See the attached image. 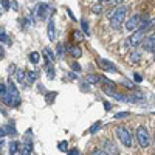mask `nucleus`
Listing matches in <instances>:
<instances>
[{
    "label": "nucleus",
    "instance_id": "11",
    "mask_svg": "<svg viewBox=\"0 0 155 155\" xmlns=\"http://www.w3.org/2000/svg\"><path fill=\"white\" fill-rule=\"evenodd\" d=\"M104 150H106V153H113V155L115 153H120L118 152V147H116L112 141H109V140L104 141Z\"/></svg>",
    "mask_w": 155,
    "mask_h": 155
},
{
    "label": "nucleus",
    "instance_id": "31",
    "mask_svg": "<svg viewBox=\"0 0 155 155\" xmlns=\"http://www.w3.org/2000/svg\"><path fill=\"white\" fill-rule=\"evenodd\" d=\"M92 153H93V155H106V150H104V149H95Z\"/></svg>",
    "mask_w": 155,
    "mask_h": 155
},
{
    "label": "nucleus",
    "instance_id": "6",
    "mask_svg": "<svg viewBox=\"0 0 155 155\" xmlns=\"http://www.w3.org/2000/svg\"><path fill=\"white\" fill-rule=\"evenodd\" d=\"M141 47H143L144 51H147V53H152V50L155 47V34H150V36H146L143 39V42L140 44Z\"/></svg>",
    "mask_w": 155,
    "mask_h": 155
},
{
    "label": "nucleus",
    "instance_id": "13",
    "mask_svg": "<svg viewBox=\"0 0 155 155\" xmlns=\"http://www.w3.org/2000/svg\"><path fill=\"white\" fill-rule=\"evenodd\" d=\"M8 150H9V153H11V155L19 153V150H20V144L17 143V141H11V143L8 144Z\"/></svg>",
    "mask_w": 155,
    "mask_h": 155
},
{
    "label": "nucleus",
    "instance_id": "41",
    "mask_svg": "<svg viewBox=\"0 0 155 155\" xmlns=\"http://www.w3.org/2000/svg\"><path fill=\"white\" fill-rule=\"evenodd\" d=\"M68 78H70V79H76V74L74 73H68Z\"/></svg>",
    "mask_w": 155,
    "mask_h": 155
},
{
    "label": "nucleus",
    "instance_id": "22",
    "mask_svg": "<svg viewBox=\"0 0 155 155\" xmlns=\"http://www.w3.org/2000/svg\"><path fill=\"white\" fill-rule=\"evenodd\" d=\"M101 126H102V123H101V121H96L92 127L88 129V132H90V134H95V132H98L99 129H101Z\"/></svg>",
    "mask_w": 155,
    "mask_h": 155
},
{
    "label": "nucleus",
    "instance_id": "43",
    "mask_svg": "<svg viewBox=\"0 0 155 155\" xmlns=\"http://www.w3.org/2000/svg\"><path fill=\"white\" fill-rule=\"evenodd\" d=\"M152 53H153V59H155V47H153V50H152Z\"/></svg>",
    "mask_w": 155,
    "mask_h": 155
},
{
    "label": "nucleus",
    "instance_id": "30",
    "mask_svg": "<svg viewBox=\"0 0 155 155\" xmlns=\"http://www.w3.org/2000/svg\"><path fill=\"white\" fill-rule=\"evenodd\" d=\"M110 6H118V5H121L123 3V0H109L107 2Z\"/></svg>",
    "mask_w": 155,
    "mask_h": 155
},
{
    "label": "nucleus",
    "instance_id": "14",
    "mask_svg": "<svg viewBox=\"0 0 155 155\" xmlns=\"http://www.w3.org/2000/svg\"><path fill=\"white\" fill-rule=\"evenodd\" d=\"M3 130H5V135H16L17 134V130H16V127H14V124H8V126H3Z\"/></svg>",
    "mask_w": 155,
    "mask_h": 155
},
{
    "label": "nucleus",
    "instance_id": "27",
    "mask_svg": "<svg viewBox=\"0 0 155 155\" xmlns=\"http://www.w3.org/2000/svg\"><path fill=\"white\" fill-rule=\"evenodd\" d=\"M101 81L104 82L106 85H110V87H113V88H115V82H113V81H110V79H107V78H104V76H101Z\"/></svg>",
    "mask_w": 155,
    "mask_h": 155
},
{
    "label": "nucleus",
    "instance_id": "44",
    "mask_svg": "<svg viewBox=\"0 0 155 155\" xmlns=\"http://www.w3.org/2000/svg\"><path fill=\"white\" fill-rule=\"evenodd\" d=\"M0 16H2V9H0Z\"/></svg>",
    "mask_w": 155,
    "mask_h": 155
},
{
    "label": "nucleus",
    "instance_id": "4",
    "mask_svg": "<svg viewBox=\"0 0 155 155\" xmlns=\"http://www.w3.org/2000/svg\"><path fill=\"white\" fill-rule=\"evenodd\" d=\"M116 137L126 147H132V135L126 127H118L116 129Z\"/></svg>",
    "mask_w": 155,
    "mask_h": 155
},
{
    "label": "nucleus",
    "instance_id": "18",
    "mask_svg": "<svg viewBox=\"0 0 155 155\" xmlns=\"http://www.w3.org/2000/svg\"><path fill=\"white\" fill-rule=\"evenodd\" d=\"M28 59H30V62L31 64H36L39 62V59H41V56H39V53H36V51H33V53H30V56H28Z\"/></svg>",
    "mask_w": 155,
    "mask_h": 155
},
{
    "label": "nucleus",
    "instance_id": "33",
    "mask_svg": "<svg viewBox=\"0 0 155 155\" xmlns=\"http://www.w3.org/2000/svg\"><path fill=\"white\" fill-rule=\"evenodd\" d=\"M134 79H135V82H141L143 81V76L138 74V73H134Z\"/></svg>",
    "mask_w": 155,
    "mask_h": 155
},
{
    "label": "nucleus",
    "instance_id": "25",
    "mask_svg": "<svg viewBox=\"0 0 155 155\" xmlns=\"http://www.w3.org/2000/svg\"><path fill=\"white\" fill-rule=\"evenodd\" d=\"M141 59V53L140 51H134L132 53V56H130V61H134V62H138Z\"/></svg>",
    "mask_w": 155,
    "mask_h": 155
},
{
    "label": "nucleus",
    "instance_id": "19",
    "mask_svg": "<svg viewBox=\"0 0 155 155\" xmlns=\"http://www.w3.org/2000/svg\"><path fill=\"white\" fill-rule=\"evenodd\" d=\"M101 81V76H98V74H90V76H87V82H90V84H96V82H99Z\"/></svg>",
    "mask_w": 155,
    "mask_h": 155
},
{
    "label": "nucleus",
    "instance_id": "24",
    "mask_svg": "<svg viewBox=\"0 0 155 155\" xmlns=\"http://www.w3.org/2000/svg\"><path fill=\"white\" fill-rule=\"evenodd\" d=\"M16 79H17V82H23L25 81V71L23 70H17L16 71Z\"/></svg>",
    "mask_w": 155,
    "mask_h": 155
},
{
    "label": "nucleus",
    "instance_id": "38",
    "mask_svg": "<svg viewBox=\"0 0 155 155\" xmlns=\"http://www.w3.org/2000/svg\"><path fill=\"white\" fill-rule=\"evenodd\" d=\"M3 58H5V50H3L2 47H0V61H2Z\"/></svg>",
    "mask_w": 155,
    "mask_h": 155
},
{
    "label": "nucleus",
    "instance_id": "42",
    "mask_svg": "<svg viewBox=\"0 0 155 155\" xmlns=\"http://www.w3.org/2000/svg\"><path fill=\"white\" fill-rule=\"evenodd\" d=\"M98 2H99V3H107L109 0H98Z\"/></svg>",
    "mask_w": 155,
    "mask_h": 155
},
{
    "label": "nucleus",
    "instance_id": "17",
    "mask_svg": "<svg viewBox=\"0 0 155 155\" xmlns=\"http://www.w3.org/2000/svg\"><path fill=\"white\" fill-rule=\"evenodd\" d=\"M56 96H58V93H56V92H50V93H47V95H45V101H47V104H53L54 99H56Z\"/></svg>",
    "mask_w": 155,
    "mask_h": 155
},
{
    "label": "nucleus",
    "instance_id": "36",
    "mask_svg": "<svg viewBox=\"0 0 155 155\" xmlns=\"http://www.w3.org/2000/svg\"><path fill=\"white\" fill-rule=\"evenodd\" d=\"M67 153H70V155H79V149H71V150H67Z\"/></svg>",
    "mask_w": 155,
    "mask_h": 155
},
{
    "label": "nucleus",
    "instance_id": "45",
    "mask_svg": "<svg viewBox=\"0 0 155 155\" xmlns=\"http://www.w3.org/2000/svg\"><path fill=\"white\" fill-rule=\"evenodd\" d=\"M153 140H155V135H153Z\"/></svg>",
    "mask_w": 155,
    "mask_h": 155
},
{
    "label": "nucleus",
    "instance_id": "8",
    "mask_svg": "<svg viewBox=\"0 0 155 155\" xmlns=\"http://www.w3.org/2000/svg\"><path fill=\"white\" fill-rule=\"evenodd\" d=\"M98 64H99V65L104 68V70H107V71H110V73H115V71H116V67L113 65L110 61H107V59H102V58H101V59H98Z\"/></svg>",
    "mask_w": 155,
    "mask_h": 155
},
{
    "label": "nucleus",
    "instance_id": "23",
    "mask_svg": "<svg viewBox=\"0 0 155 155\" xmlns=\"http://www.w3.org/2000/svg\"><path fill=\"white\" fill-rule=\"evenodd\" d=\"M58 149H59L61 152H65V153H67V150H68V143H67V141H61V143H58Z\"/></svg>",
    "mask_w": 155,
    "mask_h": 155
},
{
    "label": "nucleus",
    "instance_id": "10",
    "mask_svg": "<svg viewBox=\"0 0 155 155\" xmlns=\"http://www.w3.org/2000/svg\"><path fill=\"white\" fill-rule=\"evenodd\" d=\"M45 71L48 74V79H54V67H53V62H51L50 59L45 58Z\"/></svg>",
    "mask_w": 155,
    "mask_h": 155
},
{
    "label": "nucleus",
    "instance_id": "2",
    "mask_svg": "<svg viewBox=\"0 0 155 155\" xmlns=\"http://www.w3.org/2000/svg\"><path fill=\"white\" fill-rule=\"evenodd\" d=\"M137 140H138V144L141 147H147L150 144V135L144 126H140L137 129Z\"/></svg>",
    "mask_w": 155,
    "mask_h": 155
},
{
    "label": "nucleus",
    "instance_id": "40",
    "mask_svg": "<svg viewBox=\"0 0 155 155\" xmlns=\"http://www.w3.org/2000/svg\"><path fill=\"white\" fill-rule=\"evenodd\" d=\"M104 109H106V110H110V109H112V106L109 104V102H104Z\"/></svg>",
    "mask_w": 155,
    "mask_h": 155
},
{
    "label": "nucleus",
    "instance_id": "7",
    "mask_svg": "<svg viewBox=\"0 0 155 155\" xmlns=\"http://www.w3.org/2000/svg\"><path fill=\"white\" fill-rule=\"evenodd\" d=\"M47 34H48V41H51V42H54V41H56V23H54V17H53V16L48 19Z\"/></svg>",
    "mask_w": 155,
    "mask_h": 155
},
{
    "label": "nucleus",
    "instance_id": "9",
    "mask_svg": "<svg viewBox=\"0 0 155 155\" xmlns=\"http://www.w3.org/2000/svg\"><path fill=\"white\" fill-rule=\"evenodd\" d=\"M19 153H23V155H30V153H33V141H31L30 138L20 146Z\"/></svg>",
    "mask_w": 155,
    "mask_h": 155
},
{
    "label": "nucleus",
    "instance_id": "32",
    "mask_svg": "<svg viewBox=\"0 0 155 155\" xmlns=\"http://www.w3.org/2000/svg\"><path fill=\"white\" fill-rule=\"evenodd\" d=\"M92 11L96 12V14H99V12H102V8H101V5H95V6L92 8Z\"/></svg>",
    "mask_w": 155,
    "mask_h": 155
},
{
    "label": "nucleus",
    "instance_id": "16",
    "mask_svg": "<svg viewBox=\"0 0 155 155\" xmlns=\"http://www.w3.org/2000/svg\"><path fill=\"white\" fill-rule=\"evenodd\" d=\"M68 51L71 53V56L73 58H81V54H82V51H81V48H78V47H68Z\"/></svg>",
    "mask_w": 155,
    "mask_h": 155
},
{
    "label": "nucleus",
    "instance_id": "1",
    "mask_svg": "<svg viewBox=\"0 0 155 155\" xmlns=\"http://www.w3.org/2000/svg\"><path fill=\"white\" fill-rule=\"evenodd\" d=\"M126 6H121V5H118L113 11H110L109 14H107V17H110V25H112V28H115V30H118L120 27H121V23L124 22V19H126Z\"/></svg>",
    "mask_w": 155,
    "mask_h": 155
},
{
    "label": "nucleus",
    "instance_id": "15",
    "mask_svg": "<svg viewBox=\"0 0 155 155\" xmlns=\"http://www.w3.org/2000/svg\"><path fill=\"white\" fill-rule=\"evenodd\" d=\"M0 42H2V44H11V39H9V36L5 33V30L3 28H0Z\"/></svg>",
    "mask_w": 155,
    "mask_h": 155
},
{
    "label": "nucleus",
    "instance_id": "12",
    "mask_svg": "<svg viewBox=\"0 0 155 155\" xmlns=\"http://www.w3.org/2000/svg\"><path fill=\"white\" fill-rule=\"evenodd\" d=\"M47 9H48V5H47V3H39L37 8H36V14L41 17V19H45V16H47Z\"/></svg>",
    "mask_w": 155,
    "mask_h": 155
},
{
    "label": "nucleus",
    "instance_id": "26",
    "mask_svg": "<svg viewBox=\"0 0 155 155\" xmlns=\"http://www.w3.org/2000/svg\"><path fill=\"white\" fill-rule=\"evenodd\" d=\"M81 28H82V31H84L85 34H90V31H88V23H87L85 20H81Z\"/></svg>",
    "mask_w": 155,
    "mask_h": 155
},
{
    "label": "nucleus",
    "instance_id": "29",
    "mask_svg": "<svg viewBox=\"0 0 155 155\" xmlns=\"http://www.w3.org/2000/svg\"><path fill=\"white\" fill-rule=\"evenodd\" d=\"M129 115H130L129 112H120V113H116V115H115V118H116V120H120V118H126V116H129Z\"/></svg>",
    "mask_w": 155,
    "mask_h": 155
},
{
    "label": "nucleus",
    "instance_id": "21",
    "mask_svg": "<svg viewBox=\"0 0 155 155\" xmlns=\"http://www.w3.org/2000/svg\"><path fill=\"white\" fill-rule=\"evenodd\" d=\"M44 54H45V58H47V59H50L51 62H54V59H56V56L53 54V51H51L50 48H45V50H44Z\"/></svg>",
    "mask_w": 155,
    "mask_h": 155
},
{
    "label": "nucleus",
    "instance_id": "3",
    "mask_svg": "<svg viewBox=\"0 0 155 155\" xmlns=\"http://www.w3.org/2000/svg\"><path fill=\"white\" fill-rule=\"evenodd\" d=\"M146 37V31L144 30H141V28H138V30H135L134 31V34L127 39V42H126V47H138L141 42H143V39Z\"/></svg>",
    "mask_w": 155,
    "mask_h": 155
},
{
    "label": "nucleus",
    "instance_id": "35",
    "mask_svg": "<svg viewBox=\"0 0 155 155\" xmlns=\"http://www.w3.org/2000/svg\"><path fill=\"white\" fill-rule=\"evenodd\" d=\"M6 88H8L6 84H0V95H3V93L6 92Z\"/></svg>",
    "mask_w": 155,
    "mask_h": 155
},
{
    "label": "nucleus",
    "instance_id": "34",
    "mask_svg": "<svg viewBox=\"0 0 155 155\" xmlns=\"http://www.w3.org/2000/svg\"><path fill=\"white\" fill-rule=\"evenodd\" d=\"M71 68L74 70V71H81V65L78 62H74V64H71Z\"/></svg>",
    "mask_w": 155,
    "mask_h": 155
},
{
    "label": "nucleus",
    "instance_id": "39",
    "mask_svg": "<svg viewBox=\"0 0 155 155\" xmlns=\"http://www.w3.org/2000/svg\"><path fill=\"white\" fill-rule=\"evenodd\" d=\"M81 88H82V92H88V87L85 84H81Z\"/></svg>",
    "mask_w": 155,
    "mask_h": 155
},
{
    "label": "nucleus",
    "instance_id": "20",
    "mask_svg": "<svg viewBox=\"0 0 155 155\" xmlns=\"http://www.w3.org/2000/svg\"><path fill=\"white\" fill-rule=\"evenodd\" d=\"M25 78H27L30 82H34L37 79V73L36 71H27V73H25Z\"/></svg>",
    "mask_w": 155,
    "mask_h": 155
},
{
    "label": "nucleus",
    "instance_id": "37",
    "mask_svg": "<svg viewBox=\"0 0 155 155\" xmlns=\"http://www.w3.org/2000/svg\"><path fill=\"white\" fill-rule=\"evenodd\" d=\"M2 6H3L5 9H9V2H8V0H3V2H2Z\"/></svg>",
    "mask_w": 155,
    "mask_h": 155
},
{
    "label": "nucleus",
    "instance_id": "28",
    "mask_svg": "<svg viewBox=\"0 0 155 155\" xmlns=\"http://www.w3.org/2000/svg\"><path fill=\"white\" fill-rule=\"evenodd\" d=\"M56 51H58V56H59V58H62V56H64V45H62V44H58Z\"/></svg>",
    "mask_w": 155,
    "mask_h": 155
},
{
    "label": "nucleus",
    "instance_id": "5",
    "mask_svg": "<svg viewBox=\"0 0 155 155\" xmlns=\"http://www.w3.org/2000/svg\"><path fill=\"white\" fill-rule=\"evenodd\" d=\"M143 16L141 14H135V16H132L130 19H129L127 22H126V30H129V31H135L138 27H140V23L143 22Z\"/></svg>",
    "mask_w": 155,
    "mask_h": 155
}]
</instances>
